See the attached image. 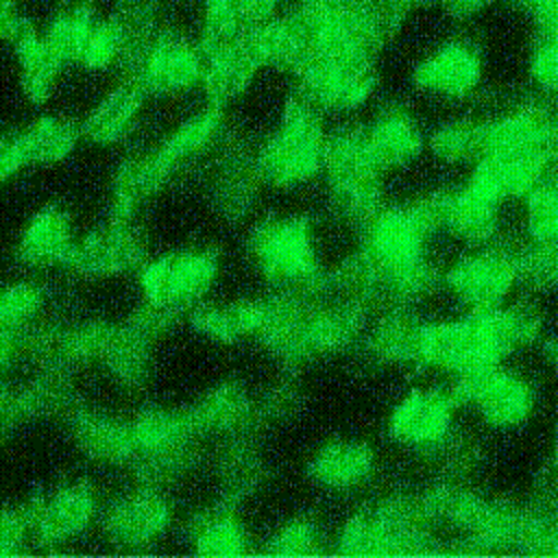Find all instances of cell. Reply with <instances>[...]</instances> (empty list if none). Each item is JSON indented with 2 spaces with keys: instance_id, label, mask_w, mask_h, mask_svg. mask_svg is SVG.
<instances>
[{
  "instance_id": "9c48e42d",
  "label": "cell",
  "mask_w": 558,
  "mask_h": 558,
  "mask_svg": "<svg viewBox=\"0 0 558 558\" xmlns=\"http://www.w3.org/2000/svg\"><path fill=\"white\" fill-rule=\"evenodd\" d=\"M294 76L296 92L320 111H355L373 98L377 87L373 59L314 57Z\"/></svg>"
},
{
  "instance_id": "4dcf8cb0",
  "label": "cell",
  "mask_w": 558,
  "mask_h": 558,
  "mask_svg": "<svg viewBox=\"0 0 558 558\" xmlns=\"http://www.w3.org/2000/svg\"><path fill=\"white\" fill-rule=\"evenodd\" d=\"M543 351H545V357H547V360L558 368V336L549 338V340L545 342Z\"/></svg>"
},
{
  "instance_id": "277c9868",
  "label": "cell",
  "mask_w": 558,
  "mask_h": 558,
  "mask_svg": "<svg viewBox=\"0 0 558 558\" xmlns=\"http://www.w3.org/2000/svg\"><path fill=\"white\" fill-rule=\"evenodd\" d=\"M521 283L517 248L495 242L473 246L442 270V286L464 312L501 307Z\"/></svg>"
},
{
  "instance_id": "9a60e30c",
  "label": "cell",
  "mask_w": 558,
  "mask_h": 558,
  "mask_svg": "<svg viewBox=\"0 0 558 558\" xmlns=\"http://www.w3.org/2000/svg\"><path fill=\"white\" fill-rule=\"evenodd\" d=\"M198 436L240 438L259 418L257 397L242 384L222 381L205 390L190 408Z\"/></svg>"
},
{
  "instance_id": "ac0fdd59",
  "label": "cell",
  "mask_w": 558,
  "mask_h": 558,
  "mask_svg": "<svg viewBox=\"0 0 558 558\" xmlns=\"http://www.w3.org/2000/svg\"><path fill=\"white\" fill-rule=\"evenodd\" d=\"M377 456L373 447L357 438H331L316 447L307 462V475L314 484L347 493L364 486L375 473Z\"/></svg>"
},
{
  "instance_id": "5bb4252c",
  "label": "cell",
  "mask_w": 558,
  "mask_h": 558,
  "mask_svg": "<svg viewBox=\"0 0 558 558\" xmlns=\"http://www.w3.org/2000/svg\"><path fill=\"white\" fill-rule=\"evenodd\" d=\"M425 318L410 305H386L362 338L366 355L381 366H418Z\"/></svg>"
},
{
  "instance_id": "ffe728a7",
  "label": "cell",
  "mask_w": 558,
  "mask_h": 558,
  "mask_svg": "<svg viewBox=\"0 0 558 558\" xmlns=\"http://www.w3.org/2000/svg\"><path fill=\"white\" fill-rule=\"evenodd\" d=\"M192 329L211 342H242L259 336L264 325V296L201 301L187 314Z\"/></svg>"
},
{
  "instance_id": "8992f818",
  "label": "cell",
  "mask_w": 558,
  "mask_h": 558,
  "mask_svg": "<svg viewBox=\"0 0 558 558\" xmlns=\"http://www.w3.org/2000/svg\"><path fill=\"white\" fill-rule=\"evenodd\" d=\"M458 403L449 386H418L408 390L390 410L386 432L390 440L414 453L440 456L456 436Z\"/></svg>"
},
{
  "instance_id": "2e32d148",
  "label": "cell",
  "mask_w": 558,
  "mask_h": 558,
  "mask_svg": "<svg viewBox=\"0 0 558 558\" xmlns=\"http://www.w3.org/2000/svg\"><path fill=\"white\" fill-rule=\"evenodd\" d=\"M146 96L148 94L133 76L120 81L85 113L81 122L83 137L98 146H111L129 140L142 122Z\"/></svg>"
},
{
  "instance_id": "484cf974",
  "label": "cell",
  "mask_w": 558,
  "mask_h": 558,
  "mask_svg": "<svg viewBox=\"0 0 558 558\" xmlns=\"http://www.w3.org/2000/svg\"><path fill=\"white\" fill-rule=\"evenodd\" d=\"M323 525L312 517H292L279 523L266 538V549L270 554L296 556V554H314L320 551L325 543Z\"/></svg>"
},
{
  "instance_id": "44dd1931",
  "label": "cell",
  "mask_w": 558,
  "mask_h": 558,
  "mask_svg": "<svg viewBox=\"0 0 558 558\" xmlns=\"http://www.w3.org/2000/svg\"><path fill=\"white\" fill-rule=\"evenodd\" d=\"M187 541L205 556H240L255 543L248 525L233 504L218 501L194 514L187 523Z\"/></svg>"
},
{
  "instance_id": "e0dca14e",
  "label": "cell",
  "mask_w": 558,
  "mask_h": 558,
  "mask_svg": "<svg viewBox=\"0 0 558 558\" xmlns=\"http://www.w3.org/2000/svg\"><path fill=\"white\" fill-rule=\"evenodd\" d=\"M76 238L70 214L57 205H46L24 225L15 255L22 264L33 268H65Z\"/></svg>"
},
{
  "instance_id": "ba28073f",
  "label": "cell",
  "mask_w": 558,
  "mask_h": 558,
  "mask_svg": "<svg viewBox=\"0 0 558 558\" xmlns=\"http://www.w3.org/2000/svg\"><path fill=\"white\" fill-rule=\"evenodd\" d=\"M33 541L39 545H61L83 536L100 523L102 501L87 482H63L24 501Z\"/></svg>"
},
{
  "instance_id": "4316f807",
  "label": "cell",
  "mask_w": 558,
  "mask_h": 558,
  "mask_svg": "<svg viewBox=\"0 0 558 558\" xmlns=\"http://www.w3.org/2000/svg\"><path fill=\"white\" fill-rule=\"evenodd\" d=\"M521 283L536 290L558 288V242H527L517 248Z\"/></svg>"
},
{
  "instance_id": "6da1fadb",
  "label": "cell",
  "mask_w": 558,
  "mask_h": 558,
  "mask_svg": "<svg viewBox=\"0 0 558 558\" xmlns=\"http://www.w3.org/2000/svg\"><path fill=\"white\" fill-rule=\"evenodd\" d=\"M320 109L299 92H292L279 120L255 148V166L262 183L296 187L325 172L329 131Z\"/></svg>"
},
{
  "instance_id": "30bf717a",
  "label": "cell",
  "mask_w": 558,
  "mask_h": 558,
  "mask_svg": "<svg viewBox=\"0 0 558 558\" xmlns=\"http://www.w3.org/2000/svg\"><path fill=\"white\" fill-rule=\"evenodd\" d=\"M205 52L198 39L157 33L131 76L148 96H183L203 87Z\"/></svg>"
},
{
  "instance_id": "4fadbf2b",
  "label": "cell",
  "mask_w": 558,
  "mask_h": 558,
  "mask_svg": "<svg viewBox=\"0 0 558 558\" xmlns=\"http://www.w3.org/2000/svg\"><path fill=\"white\" fill-rule=\"evenodd\" d=\"M70 432L76 445L92 460L109 466H131L137 456L133 418L118 416L102 408L70 405Z\"/></svg>"
},
{
  "instance_id": "7a4b0ae2",
  "label": "cell",
  "mask_w": 558,
  "mask_h": 558,
  "mask_svg": "<svg viewBox=\"0 0 558 558\" xmlns=\"http://www.w3.org/2000/svg\"><path fill=\"white\" fill-rule=\"evenodd\" d=\"M248 251L259 275L275 290L320 292L327 286L329 272L314 227L303 216L264 220L253 229Z\"/></svg>"
},
{
  "instance_id": "603a6c76",
  "label": "cell",
  "mask_w": 558,
  "mask_h": 558,
  "mask_svg": "<svg viewBox=\"0 0 558 558\" xmlns=\"http://www.w3.org/2000/svg\"><path fill=\"white\" fill-rule=\"evenodd\" d=\"M48 303L46 288L35 279H17L7 283L0 299L2 331H20L39 323Z\"/></svg>"
},
{
  "instance_id": "f1b7e54d",
  "label": "cell",
  "mask_w": 558,
  "mask_h": 558,
  "mask_svg": "<svg viewBox=\"0 0 558 558\" xmlns=\"http://www.w3.org/2000/svg\"><path fill=\"white\" fill-rule=\"evenodd\" d=\"M31 543L35 541H33V530H31V521L24 504L15 508L7 506L0 521V556L20 554Z\"/></svg>"
},
{
  "instance_id": "83f0119b",
  "label": "cell",
  "mask_w": 558,
  "mask_h": 558,
  "mask_svg": "<svg viewBox=\"0 0 558 558\" xmlns=\"http://www.w3.org/2000/svg\"><path fill=\"white\" fill-rule=\"evenodd\" d=\"M527 72L538 89L558 96V39L538 37L530 52Z\"/></svg>"
},
{
  "instance_id": "d4e9b609",
  "label": "cell",
  "mask_w": 558,
  "mask_h": 558,
  "mask_svg": "<svg viewBox=\"0 0 558 558\" xmlns=\"http://www.w3.org/2000/svg\"><path fill=\"white\" fill-rule=\"evenodd\" d=\"M429 150L447 163H473L482 155L480 120H451L427 137Z\"/></svg>"
},
{
  "instance_id": "d6986e66",
  "label": "cell",
  "mask_w": 558,
  "mask_h": 558,
  "mask_svg": "<svg viewBox=\"0 0 558 558\" xmlns=\"http://www.w3.org/2000/svg\"><path fill=\"white\" fill-rule=\"evenodd\" d=\"M364 140L384 172L414 161L427 146L418 120L401 105L381 109L364 126Z\"/></svg>"
},
{
  "instance_id": "8fae6325",
  "label": "cell",
  "mask_w": 558,
  "mask_h": 558,
  "mask_svg": "<svg viewBox=\"0 0 558 558\" xmlns=\"http://www.w3.org/2000/svg\"><path fill=\"white\" fill-rule=\"evenodd\" d=\"M105 536L122 547H142L159 541L172 525V504L161 486L137 482L102 504Z\"/></svg>"
},
{
  "instance_id": "cb8c5ba5",
  "label": "cell",
  "mask_w": 558,
  "mask_h": 558,
  "mask_svg": "<svg viewBox=\"0 0 558 558\" xmlns=\"http://www.w3.org/2000/svg\"><path fill=\"white\" fill-rule=\"evenodd\" d=\"M521 203L527 242H558V170L541 181Z\"/></svg>"
},
{
  "instance_id": "5b68a950",
  "label": "cell",
  "mask_w": 558,
  "mask_h": 558,
  "mask_svg": "<svg viewBox=\"0 0 558 558\" xmlns=\"http://www.w3.org/2000/svg\"><path fill=\"white\" fill-rule=\"evenodd\" d=\"M449 388L458 408H469L495 429H510L525 423L536 405L532 381L504 364L456 375Z\"/></svg>"
},
{
  "instance_id": "3957f363",
  "label": "cell",
  "mask_w": 558,
  "mask_h": 558,
  "mask_svg": "<svg viewBox=\"0 0 558 558\" xmlns=\"http://www.w3.org/2000/svg\"><path fill=\"white\" fill-rule=\"evenodd\" d=\"M220 257L209 246H185L148 257L137 270L144 303L187 316L218 281Z\"/></svg>"
},
{
  "instance_id": "52a82bcc",
  "label": "cell",
  "mask_w": 558,
  "mask_h": 558,
  "mask_svg": "<svg viewBox=\"0 0 558 558\" xmlns=\"http://www.w3.org/2000/svg\"><path fill=\"white\" fill-rule=\"evenodd\" d=\"M146 259V242L133 216L109 211L102 222L76 238L65 268L87 279H116L137 272Z\"/></svg>"
},
{
  "instance_id": "f546056e",
  "label": "cell",
  "mask_w": 558,
  "mask_h": 558,
  "mask_svg": "<svg viewBox=\"0 0 558 558\" xmlns=\"http://www.w3.org/2000/svg\"><path fill=\"white\" fill-rule=\"evenodd\" d=\"M541 39H558V0H523Z\"/></svg>"
},
{
  "instance_id": "7c38bea8",
  "label": "cell",
  "mask_w": 558,
  "mask_h": 558,
  "mask_svg": "<svg viewBox=\"0 0 558 558\" xmlns=\"http://www.w3.org/2000/svg\"><path fill=\"white\" fill-rule=\"evenodd\" d=\"M484 78L482 50L462 37L429 50L412 70L414 87L440 98H466Z\"/></svg>"
},
{
  "instance_id": "7402d4cb",
  "label": "cell",
  "mask_w": 558,
  "mask_h": 558,
  "mask_svg": "<svg viewBox=\"0 0 558 558\" xmlns=\"http://www.w3.org/2000/svg\"><path fill=\"white\" fill-rule=\"evenodd\" d=\"M28 163L50 166L68 159L83 137L81 122L61 113H46L20 129Z\"/></svg>"
}]
</instances>
